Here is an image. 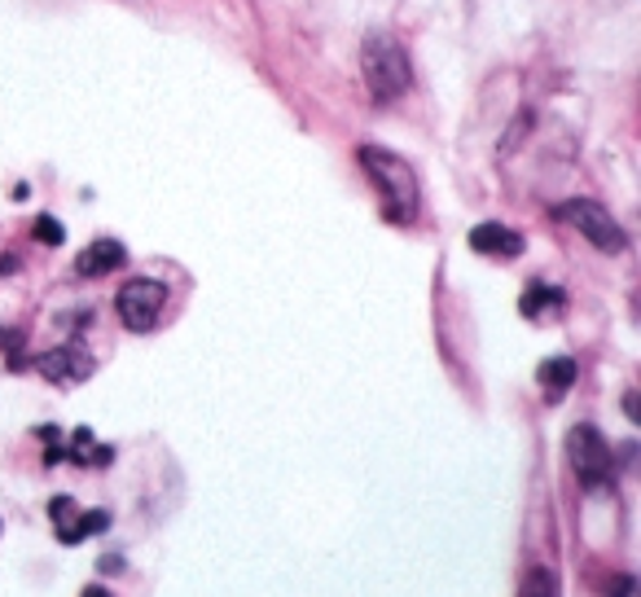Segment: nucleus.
<instances>
[{
  "mask_svg": "<svg viewBox=\"0 0 641 597\" xmlns=\"http://www.w3.org/2000/svg\"><path fill=\"white\" fill-rule=\"evenodd\" d=\"M356 159H361L369 185H374L378 198H382V215L395 220V224H409V220L417 215V207H422V189H417L413 167H409L400 154L378 150V146H361Z\"/></svg>",
  "mask_w": 641,
  "mask_h": 597,
  "instance_id": "1",
  "label": "nucleus"
},
{
  "mask_svg": "<svg viewBox=\"0 0 641 597\" xmlns=\"http://www.w3.org/2000/svg\"><path fill=\"white\" fill-rule=\"evenodd\" d=\"M361 75H365V88L378 105H391L395 97H404L413 88V66H409V53L395 36H369L365 49H361Z\"/></svg>",
  "mask_w": 641,
  "mask_h": 597,
  "instance_id": "2",
  "label": "nucleus"
},
{
  "mask_svg": "<svg viewBox=\"0 0 641 597\" xmlns=\"http://www.w3.org/2000/svg\"><path fill=\"white\" fill-rule=\"evenodd\" d=\"M558 220L571 224L576 233H585L598 251H611V256H615V251L628 247V237H624V228L615 224V215H611L602 202H593V198H571V202H563V207H558Z\"/></svg>",
  "mask_w": 641,
  "mask_h": 597,
  "instance_id": "3",
  "label": "nucleus"
},
{
  "mask_svg": "<svg viewBox=\"0 0 641 597\" xmlns=\"http://www.w3.org/2000/svg\"><path fill=\"white\" fill-rule=\"evenodd\" d=\"M163 308H167V286L154 282V277H133V282H124V290H120V299H115V312H120V321H124L133 334L154 329L159 316H163Z\"/></svg>",
  "mask_w": 641,
  "mask_h": 597,
  "instance_id": "4",
  "label": "nucleus"
},
{
  "mask_svg": "<svg viewBox=\"0 0 641 597\" xmlns=\"http://www.w3.org/2000/svg\"><path fill=\"white\" fill-rule=\"evenodd\" d=\"M567 457H571V470H576V480L585 488L611 484V448H606V439H602L598 426H571Z\"/></svg>",
  "mask_w": 641,
  "mask_h": 597,
  "instance_id": "5",
  "label": "nucleus"
},
{
  "mask_svg": "<svg viewBox=\"0 0 641 597\" xmlns=\"http://www.w3.org/2000/svg\"><path fill=\"white\" fill-rule=\"evenodd\" d=\"M49 510H53V527H58V540H62V545H79V540H88V536H97V532L111 527V514H105V510L75 514V501H71V497H53Z\"/></svg>",
  "mask_w": 641,
  "mask_h": 597,
  "instance_id": "6",
  "label": "nucleus"
},
{
  "mask_svg": "<svg viewBox=\"0 0 641 597\" xmlns=\"http://www.w3.org/2000/svg\"><path fill=\"white\" fill-rule=\"evenodd\" d=\"M36 370H40L49 383H62V387H71V383H84V378L92 374V356H88L79 343H66V347H53V351H45L40 361H36Z\"/></svg>",
  "mask_w": 641,
  "mask_h": 597,
  "instance_id": "7",
  "label": "nucleus"
},
{
  "mask_svg": "<svg viewBox=\"0 0 641 597\" xmlns=\"http://www.w3.org/2000/svg\"><path fill=\"white\" fill-rule=\"evenodd\" d=\"M124 260H128V251L115 242V237H97L88 251H79L75 273H79V277H105V273H115Z\"/></svg>",
  "mask_w": 641,
  "mask_h": 597,
  "instance_id": "8",
  "label": "nucleus"
},
{
  "mask_svg": "<svg viewBox=\"0 0 641 597\" xmlns=\"http://www.w3.org/2000/svg\"><path fill=\"white\" fill-rule=\"evenodd\" d=\"M470 247L479 256H505V260H514V256H523V237L514 228H505V224H479L470 233Z\"/></svg>",
  "mask_w": 641,
  "mask_h": 597,
  "instance_id": "9",
  "label": "nucleus"
},
{
  "mask_svg": "<svg viewBox=\"0 0 641 597\" xmlns=\"http://www.w3.org/2000/svg\"><path fill=\"white\" fill-rule=\"evenodd\" d=\"M537 378H541V387H545L550 400H563L571 391V383H576V361H571V356H554V361L541 365Z\"/></svg>",
  "mask_w": 641,
  "mask_h": 597,
  "instance_id": "10",
  "label": "nucleus"
},
{
  "mask_svg": "<svg viewBox=\"0 0 641 597\" xmlns=\"http://www.w3.org/2000/svg\"><path fill=\"white\" fill-rule=\"evenodd\" d=\"M563 303V290H554V286H527V295H523V316H541L545 308H558Z\"/></svg>",
  "mask_w": 641,
  "mask_h": 597,
  "instance_id": "11",
  "label": "nucleus"
},
{
  "mask_svg": "<svg viewBox=\"0 0 641 597\" xmlns=\"http://www.w3.org/2000/svg\"><path fill=\"white\" fill-rule=\"evenodd\" d=\"M71 461L105 465V461H111V448H92V435H88V431H75V439H71Z\"/></svg>",
  "mask_w": 641,
  "mask_h": 597,
  "instance_id": "12",
  "label": "nucleus"
},
{
  "mask_svg": "<svg viewBox=\"0 0 641 597\" xmlns=\"http://www.w3.org/2000/svg\"><path fill=\"white\" fill-rule=\"evenodd\" d=\"M518 597H558V580H554V571H531V575L523 580Z\"/></svg>",
  "mask_w": 641,
  "mask_h": 597,
  "instance_id": "13",
  "label": "nucleus"
},
{
  "mask_svg": "<svg viewBox=\"0 0 641 597\" xmlns=\"http://www.w3.org/2000/svg\"><path fill=\"white\" fill-rule=\"evenodd\" d=\"M36 237H40L45 247H62V237H66V233H62V224H58L53 215H40V220H36Z\"/></svg>",
  "mask_w": 641,
  "mask_h": 597,
  "instance_id": "14",
  "label": "nucleus"
},
{
  "mask_svg": "<svg viewBox=\"0 0 641 597\" xmlns=\"http://www.w3.org/2000/svg\"><path fill=\"white\" fill-rule=\"evenodd\" d=\"M79 597H115V593H111V588H105V584H88V588H84Z\"/></svg>",
  "mask_w": 641,
  "mask_h": 597,
  "instance_id": "15",
  "label": "nucleus"
},
{
  "mask_svg": "<svg viewBox=\"0 0 641 597\" xmlns=\"http://www.w3.org/2000/svg\"><path fill=\"white\" fill-rule=\"evenodd\" d=\"M101 571H124V558H115V554H105V558H101Z\"/></svg>",
  "mask_w": 641,
  "mask_h": 597,
  "instance_id": "16",
  "label": "nucleus"
}]
</instances>
